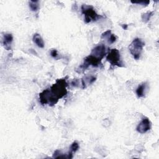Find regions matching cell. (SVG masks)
<instances>
[{"label":"cell","instance_id":"7c38bea8","mask_svg":"<svg viewBox=\"0 0 159 159\" xmlns=\"http://www.w3.org/2000/svg\"><path fill=\"white\" fill-rule=\"evenodd\" d=\"M79 147H80V145H79V143H78V142H76V141L73 142L70 146V150L68 152V153L73 156V153H75L78 150Z\"/></svg>","mask_w":159,"mask_h":159},{"label":"cell","instance_id":"9c48e42d","mask_svg":"<svg viewBox=\"0 0 159 159\" xmlns=\"http://www.w3.org/2000/svg\"><path fill=\"white\" fill-rule=\"evenodd\" d=\"M101 39H106L107 40L109 43L112 44L116 41L117 37L115 35V34H112L111 30H107L102 34V35L101 36Z\"/></svg>","mask_w":159,"mask_h":159},{"label":"cell","instance_id":"8992f818","mask_svg":"<svg viewBox=\"0 0 159 159\" xmlns=\"http://www.w3.org/2000/svg\"><path fill=\"white\" fill-rule=\"evenodd\" d=\"M151 128V122L148 117H144L137 125L136 130L140 134H144L148 131Z\"/></svg>","mask_w":159,"mask_h":159},{"label":"cell","instance_id":"5b68a950","mask_svg":"<svg viewBox=\"0 0 159 159\" xmlns=\"http://www.w3.org/2000/svg\"><path fill=\"white\" fill-rule=\"evenodd\" d=\"M107 52L106 46L103 43H100L92 49L90 55H93L94 57L102 60V59L106 56V55H107Z\"/></svg>","mask_w":159,"mask_h":159},{"label":"cell","instance_id":"6da1fadb","mask_svg":"<svg viewBox=\"0 0 159 159\" xmlns=\"http://www.w3.org/2000/svg\"><path fill=\"white\" fill-rule=\"evenodd\" d=\"M67 86L68 84L66 78L57 80L56 82L50 88L44 89L39 93V98L40 102L42 105L48 104L50 106H54L60 99L66 95Z\"/></svg>","mask_w":159,"mask_h":159},{"label":"cell","instance_id":"277c9868","mask_svg":"<svg viewBox=\"0 0 159 159\" xmlns=\"http://www.w3.org/2000/svg\"><path fill=\"white\" fill-rule=\"evenodd\" d=\"M106 60L112 66H116L118 67L125 66L121 60L119 51L116 48H112L109 51L106 56Z\"/></svg>","mask_w":159,"mask_h":159},{"label":"cell","instance_id":"2e32d148","mask_svg":"<svg viewBox=\"0 0 159 159\" xmlns=\"http://www.w3.org/2000/svg\"><path fill=\"white\" fill-rule=\"evenodd\" d=\"M131 2L133 3V4H142L143 5H146L147 6V4H148L150 3V1H139V2H135V1L132 2V1H131Z\"/></svg>","mask_w":159,"mask_h":159},{"label":"cell","instance_id":"ac0fdd59","mask_svg":"<svg viewBox=\"0 0 159 159\" xmlns=\"http://www.w3.org/2000/svg\"><path fill=\"white\" fill-rule=\"evenodd\" d=\"M122 29H123L126 30V29H127L128 25H127V24H123V25H122Z\"/></svg>","mask_w":159,"mask_h":159},{"label":"cell","instance_id":"52a82bcc","mask_svg":"<svg viewBox=\"0 0 159 159\" xmlns=\"http://www.w3.org/2000/svg\"><path fill=\"white\" fill-rule=\"evenodd\" d=\"M13 41V36L10 33H6L3 35L2 43L4 48L7 50H9L11 48V43Z\"/></svg>","mask_w":159,"mask_h":159},{"label":"cell","instance_id":"8fae6325","mask_svg":"<svg viewBox=\"0 0 159 159\" xmlns=\"http://www.w3.org/2000/svg\"><path fill=\"white\" fill-rule=\"evenodd\" d=\"M33 42L38 46L39 48H43L44 47V42L43 40V39L40 35V34L35 33L34 34L32 37Z\"/></svg>","mask_w":159,"mask_h":159},{"label":"cell","instance_id":"9a60e30c","mask_svg":"<svg viewBox=\"0 0 159 159\" xmlns=\"http://www.w3.org/2000/svg\"><path fill=\"white\" fill-rule=\"evenodd\" d=\"M50 55L55 59L56 60H58V59H61L63 57L60 56L59 54L57 52V50L56 49H52L50 51Z\"/></svg>","mask_w":159,"mask_h":159},{"label":"cell","instance_id":"ba28073f","mask_svg":"<svg viewBox=\"0 0 159 159\" xmlns=\"http://www.w3.org/2000/svg\"><path fill=\"white\" fill-rule=\"evenodd\" d=\"M96 80V77L92 75H85L81 79V88L86 89L89 85L93 84Z\"/></svg>","mask_w":159,"mask_h":159},{"label":"cell","instance_id":"30bf717a","mask_svg":"<svg viewBox=\"0 0 159 159\" xmlns=\"http://www.w3.org/2000/svg\"><path fill=\"white\" fill-rule=\"evenodd\" d=\"M147 83H142L136 89V94L138 98H143L145 96L147 89Z\"/></svg>","mask_w":159,"mask_h":159},{"label":"cell","instance_id":"e0dca14e","mask_svg":"<svg viewBox=\"0 0 159 159\" xmlns=\"http://www.w3.org/2000/svg\"><path fill=\"white\" fill-rule=\"evenodd\" d=\"M78 84V80H74L73 81H72L71 82V84L73 86H77V84Z\"/></svg>","mask_w":159,"mask_h":159},{"label":"cell","instance_id":"5bb4252c","mask_svg":"<svg viewBox=\"0 0 159 159\" xmlns=\"http://www.w3.org/2000/svg\"><path fill=\"white\" fill-rule=\"evenodd\" d=\"M153 14V11H148V12L142 14L141 16L142 21L144 23H147L150 20V19L152 16Z\"/></svg>","mask_w":159,"mask_h":159},{"label":"cell","instance_id":"4fadbf2b","mask_svg":"<svg viewBox=\"0 0 159 159\" xmlns=\"http://www.w3.org/2000/svg\"><path fill=\"white\" fill-rule=\"evenodd\" d=\"M30 9L34 12H36L39 9V4L38 1H30L29 2Z\"/></svg>","mask_w":159,"mask_h":159},{"label":"cell","instance_id":"3957f363","mask_svg":"<svg viewBox=\"0 0 159 159\" xmlns=\"http://www.w3.org/2000/svg\"><path fill=\"white\" fill-rule=\"evenodd\" d=\"M145 42L140 38H135L129 46V50L135 60H139L143 51Z\"/></svg>","mask_w":159,"mask_h":159},{"label":"cell","instance_id":"7a4b0ae2","mask_svg":"<svg viewBox=\"0 0 159 159\" xmlns=\"http://www.w3.org/2000/svg\"><path fill=\"white\" fill-rule=\"evenodd\" d=\"M81 9L82 14L84 16V20L86 24L92 21H97L98 20L104 17L102 15L98 14L92 6L83 4Z\"/></svg>","mask_w":159,"mask_h":159}]
</instances>
